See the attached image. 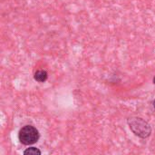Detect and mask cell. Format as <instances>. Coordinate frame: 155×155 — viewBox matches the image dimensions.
<instances>
[{
    "instance_id": "cell-5",
    "label": "cell",
    "mask_w": 155,
    "mask_h": 155,
    "mask_svg": "<svg viewBox=\"0 0 155 155\" xmlns=\"http://www.w3.org/2000/svg\"><path fill=\"white\" fill-rule=\"evenodd\" d=\"M153 107H154V109H155V100L153 101Z\"/></svg>"
},
{
    "instance_id": "cell-2",
    "label": "cell",
    "mask_w": 155,
    "mask_h": 155,
    "mask_svg": "<svg viewBox=\"0 0 155 155\" xmlns=\"http://www.w3.org/2000/svg\"><path fill=\"white\" fill-rule=\"evenodd\" d=\"M40 137L38 130L32 125H25L18 133V139L24 145H32L38 142Z\"/></svg>"
},
{
    "instance_id": "cell-3",
    "label": "cell",
    "mask_w": 155,
    "mask_h": 155,
    "mask_svg": "<svg viewBox=\"0 0 155 155\" xmlns=\"http://www.w3.org/2000/svg\"><path fill=\"white\" fill-rule=\"evenodd\" d=\"M34 78H35V81H37L39 83H45L48 78V74L45 70H39V71L35 72V74L34 75Z\"/></svg>"
},
{
    "instance_id": "cell-6",
    "label": "cell",
    "mask_w": 155,
    "mask_h": 155,
    "mask_svg": "<svg viewBox=\"0 0 155 155\" xmlns=\"http://www.w3.org/2000/svg\"><path fill=\"white\" fill-rule=\"evenodd\" d=\"M153 83H154V84H155V77H154V78H153Z\"/></svg>"
},
{
    "instance_id": "cell-1",
    "label": "cell",
    "mask_w": 155,
    "mask_h": 155,
    "mask_svg": "<svg viewBox=\"0 0 155 155\" xmlns=\"http://www.w3.org/2000/svg\"><path fill=\"white\" fill-rule=\"evenodd\" d=\"M127 124L131 131L138 137L145 139L152 134V128L150 124L140 117H132L127 120Z\"/></svg>"
},
{
    "instance_id": "cell-4",
    "label": "cell",
    "mask_w": 155,
    "mask_h": 155,
    "mask_svg": "<svg viewBox=\"0 0 155 155\" xmlns=\"http://www.w3.org/2000/svg\"><path fill=\"white\" fill-rule=\"evenodd\" d=\"M42 153L41 151L35 147H30V148H27L26 150L24 151V154L25 155H40Z\"/></svg>"
}]
</instances>
